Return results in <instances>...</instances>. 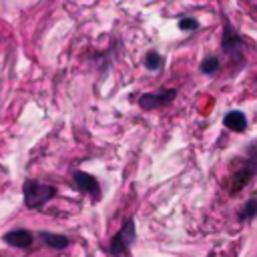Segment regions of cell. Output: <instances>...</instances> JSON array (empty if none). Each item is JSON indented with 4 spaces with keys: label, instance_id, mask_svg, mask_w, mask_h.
<instances>
[{
    "label": "cell",
    "instance_id": "obj_1",
    "mask_svg": "<svg viewBox=\"0 0 257 257\" xmlns=\"http://www.w3.org/2000/svg\"><path fill=\"white\" fill-rule=\"evenodd\" d=\"M22 193H24V205L28 209H36L44 205L48 199H52L56 195V189L50 185H42L38 181H26L22 187Z\"/></svg>",
    "mask_w": 257,
    "mask_h": 257
},
{
    "label": "cell",
    "instance_id": "obj_2",
    "mask_svg": "<svg viewBox=\"0 0 257 257\" xmlns=\"http://www.w3.org/2000/svg\"><path fill=\"white\" fill-rule=\"evenodd\" d=\"M135 237H137L135 221H133V219H126L124 225H122V229H120V231L112 237V241H110V253H112V255H124V253L128 251V247L133 245Z\"/></svg>",
    "mask_w": 257,
    "mask_h": 257
},
{
    "label": "cell",
    "instance_id": "obj_3",
    "mask_svg": "<svg viewBox=\"0 0 257 257\" xmlns=\"http://www.w3.org/2000/svg\"><path fill=\"white\" fill-rule=\"evenodd\" d=\"M177 96V92L175 90H161V92H147V94H143L141 98H139V104L143 106V108H159V106H165V104H169L173 98Z\"/></svg>",
    "mask_w": 257,
    "mask_h": 257
},
{
    "label": "cell",
    "instance_id": "obj_4",
    "mask_svg": "<svg viewBox=\"0 0 257 257\" xmlns=\"http://www.w3.org/2000/svg\"><path fill=\"white\" fill-rule=\"evenodd\" d=\"M72 177H74V181H76V185H78L80 191L88 193L92 199H98V197H100V185H98V181H96L92 175L82 173V171H74Z\"/></svg>",
    "mask_w": 257,
    "mask_h": 257
},
{
    "label": "cell",
    "instance_id": "obj_5",
    "mask_svg": "<svg viewBox=\"0 0 257 257\" xmlns=\"http://www.w3.org/2000/svg\"><path fill=\"white\" fill-rule=\"evenodd\" d=\"M241 38H239V34L229 26V24H225V32H223V50L227 52V54H231V56H237L239 54V50H241Z\"/></svg>",
    "mask_w": 257,
    "mask_h": 257
},
{
    "label": "cell",
    "instance_id": "obj_6",
    "mask_svg": "<svg viewBox=\"0 0 257 257\" xmlns=\"http://www.w3.org/2000/svg\"><path fill=\"white\" fill-rule=\"evenodd\" d=\"M2 239H4V243L12 245V247H20V249H24V247H28V245L32 243V233L26 231V229H14V231L6 233Z\"/></svg>",
    "mask_w": 257,
    "mask_h": 257
},
{
    "label": "cell",
    "instance_id": "obj_7",
    "mask_svg": "<svg viewBox=\"0 0 257 257\" xmlns=\"http://www.w3.org/2000/svg\"><path fill=\"white\" fill-rule=\"evenodd\" d=\"M225 126L235 131V133H243L247 128V118L241 110H231L225 114Z\"/></svg>",
    "mask_w": 257,
    "mask_h": 257
},
{
    "label": "cell",
    "instance_id": "obj_8",
    "mask_svg": "<svg viewBox=\"0 0 257 257\" xmlns=\"http://www.w3.org/2000/svg\"><path fill=\"white\" fill-rule=\"evenodd\" d=\"M253 177V171L249 169V167H245V169H239L235 175H233V181H231V191L233 193H237V191H241L247 183H249V179Z\"/></svg>",
    "mask_w": 257,
    "mask_h": 257
},
{
    "label": "cell",
    "instance_id": "obj_9",
    "mask_svg": "<svg viewBox=\"0 0 257 257\" xmlns=\"http://www.w3.org/2000/svg\"><path fill=\"white\" fill-rule=\"evenodd\" d=\"M40 239L50 247V249H64V247H68V237H64V235H56V233H40Z\"/></svg>",
    "mask_w": 257,
    "mask_h": 257
},
{
    "label": "cell",
    "instance_id": "obj_10",
    "mask_svg": "<svg viewBox=\"0 0 257 257\" xmlns=\"http://www.w3.org/2000/svg\"><path fill=\"white\" fill-rule=\"evenodd\" d=\"M217 68H219V60H217L215 56H209V58H205V60L201 62V70L207 72V74L217 72Z\"/></svg>",
    "mask_w": 257,
    "mask_h": 257
},
{
    "label": "cell",
    "instance_id": "obj_11",
    "mask_svg": "<svg viewBox=\"0 0 257 257\" xmlns=\"http://www.w3.org/2000/svg\"><path fill=\"white\" fill-rule=\"evenodd\" d=\"M145 66H147L149 70H157V68H161V56H159L157 52H149L147 58H145Z\"/></svg>",
    "mask_w": 257,
    "mask_h": 257
},
{
    "label": "cell",
    "instance_id": "obj_12",
    "mask_svg": "<svg viewBox=\"0 0 257 257\" xmlns=\"http://www.w3.org/2000/svg\"><path fill=\"white\" fill-rule=\"evenodd\" d=\"M257 215V199H251L247 205H245V209L241 211V217L243 219H253Z\"/></svg>",
    "mask_w": 257,
    "mask_h": 257
},
{
    "label": "cell",
    "instance_id": "obj_13",
    "mask_svg": "<svg viewBox=\"0 0 257 257\" xmlns=\"http://www.w3.org/2000/svg\"><path fill=\"white\" fill-rule=\"evenodd\" d=\"M197 26H199V22H197L195 18H181V20H179V28L185 30V32L197 30Z\"/></svg>",
    "mask_w": 257,
    "mask_h": 257
},
{
    "label": "cell",
    "instance_id": "obj_14",
    "mask_svg": "<svg viewBox=\"0 0 257 257\" xmlns=\"http://www.w3.org/2000/svg\"><path fill=\"white\" fill-rule=\"evenodd\" d=\"M247 167H249L253 173L257 171V145H255V147L249 151V165H247Z\"/></svg>",
    "mask_w": 257,
    "mask_h": 257
}]
</instances>
